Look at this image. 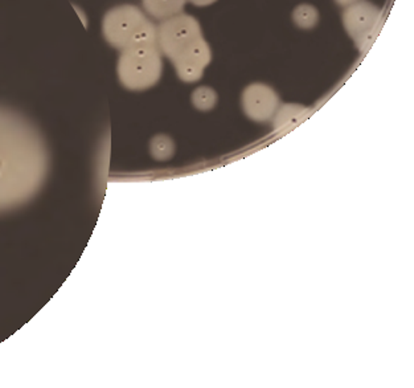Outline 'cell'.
Listing matches in <instances>:
<instances>
[{"instance_id": "8fae6325", "label": "cell", "mask_w": 414, "mask_h": 388, "mask_svg": "<svg viewBox=\"0 0 414 388\" xmlns=\"http://www.w3.org/2000/svg\"><path fill=\"white\" fill-rule=\"evenodd\" d=\"M192 104L197 110L207 111L218 104V93L209 87H199L192 93Z\"/></svg>"}, {"instance_id": "7a4b0ae2", "label": "cell", "mask_w": 414, "mask_h": 388, "mask_svg": "<svg viewBox=\"0 0 414 388\" xmlns=\"http://www.w3.org/2000/svg\"><path fill=\"white\" fill-rule=\"evenodd\" d=\"M201 36V27L194 16L177 13L159 24L158 47L162 54L170 60H174L189 44Z\"/></svg>"}, {"instance_id": "5bb4252c", "label": "cell", "mask_w": 414, "mask_h": 388, "mask_svg": "<svg viewBox=\"0 0 414 388\" xmlns=\"http://www.w3.org/2000/svg\"><path fill=\"white\" fill-rule=\"evenodd\" d=\"M187 1H191L192 4H195L197 7H207V6L216 3L218 0H187Z\"/></svg>"}, {"instance_id": "3957f363", "label": "cell", "mask_w": 414, "mask_h": 388, "mask_svg": "<svg viewBox=\"0 0 414 388\" xmlns=\"http://www.w3.org/2000/svg\"><path fill=\"white\" fill-rule=\"evenodd\" d=\"M146 20V15L138 7L123 4L110 10L105 15L102 32L111 47L122 51L129 47L132 36Z\"/></svg>"}, {"instance_id": "52a82bcc", "label": "cell", "mask_w": 414, "mask_h": 388, "mask_svg": "<svg viewBox=\"0 0 414 388\" xmlns=\"http://www.w3.org/2000/svg\"><path fill=\"white\" fill-rule=\"evenodd\" d=\"M310 114V109L296 104L280 105L272 117V126L275 133H286L294 129Z\"/></svg>"}, {"instance_id": "4fadbf2b", "label": "cell", "mask_w": 414, "mask_h": 388, "mask_svg": "<svg viewBox=\"0 0 414 388\" xmlns=\"http://www.w3.org/2000/svg\"><path fill=\"white\" fill-rule=\"evenodd\" d=\"M382 22L380 20L377 24H375L372 28H370L368 31L361 33V35L358 36L356 39H353L355 43H356L358 49H359L361 54H365V52L370 49V47H371L373 42L376 40V37H377V35H379V31L382 30Z\"/></svg>"}, {"instance_id": "277c9868", "label": "cell", "mask_w": 414, "mask_h": 388, "mask_svg": "<svg viewBox=\"0 0 414 388\" xmlns=\"http://www.w3.org/2000/svg\"><path fill=\"white\" fill-rule=\"evenodd\" d=\"M212 60V52L206 39L201 36L189 44L186 49L177 54L174 60L177 77L184 83H196Z\"/></svg>"}, {"instance_id": "5b68a950", "label": "cell", "mask_w": 414, "mask_h": 388, "mask_svg": "<svg viewBox=\"0 0 414 388\" xmlns=\"http://www.w3.org/2000/svg\"><path fill=\"white\" fill-rule=\"evenodd\" d=\"M241 104L244 113L251 121L266 122L274 117L280 108V97L272 87L257 83L245 87Z\"/></svg>"}, {"instance_id": "8992f818", "label": "cell", "mask_w": 414, "mask_h": 388, "mask_svg": "<svg viewBox=\"0 0 414 388\" xmlns=\"http://www.w3.org/2000/svg\"><path fill=\"white\" fill-rule=\"evenodd\" d=\"M382 20V11L379 7L367 0H358L346 7L343 12L344 28L352 39L368 31L375 24Z\"/></svg>"}, {"instance_id": "6da1fadb", "label": "cell", "mask_w": 414, "mask_h": 388, "mask_svg": "<svg viewBox=\"0 0 414 388\" xmlns=\"http://www.w3.org/2000/svg\"><path fill=\"white\" fill-rule=\"evenodd\" d=\"M120 84L130 90L153 87L162 77L163 61L158 44L130 45L122 49L118 60Z\"/></svg>"}, {"instance_id": "9a60e30c", "label": "cell", "mask_w": 414, "mask_h": 388, "mask_svg": "<svg viewBox=\"0 0 414 388\" xmlns=\"http://www.w3.org/2000/svg\"><path fill=\"white\" fill-rule=\"evenodd\" d=\"M358 0H335V3L339 4V6H341V7H349L351 4H353V3H356Z\"/></svg>"}, {"instance_id": "9c48e42d", "label": "cell", "mask_w": 414, "mask_h": 388, "mask_svg": "<svg viewBox=\"0 0 414 388\" xmlns=\"http://www.w3.org/2000/svg\"><path fill=\"white\" fill-rule=\"evenodd\" d=\"M293 20L302 30H313L319 22V12L311 4H301L293 11Z\"/></svg>"}, {"instance_id": "30bf717a", "label": "cell", "mask_w": 414, "mask_h": 388, "mask_svg": "<svg viewBox=\"0 0 414 388\" xmlns=\"http://www.w3.org/2000/svg\"><path fill=\"white\" fill-rule=\"evenodd\" d=\"M150 151L156 161H167L174 155V140L164 134L155 135L150 143Z\"/></svg>"}, {"instance_id": "ba28073f", "label": "cell", "mask_w": 414, "mask_h": 388, "mask_svg": "<svg viewBox=\"0 0 414 388\" xmlns=\"http://www.w3.org/2000/svg\"><path fill=\"white\" fill-rule=\"evenodd\" d=\"M143 7L153 19L165 20L182 13L187 0H142Z\"/></svg>"}, {"instance_id": "2e32d148", "label": "cell", "mask_w": 414, "mask_h": 388, "mask_svg": "<svg viewBox=\"0 0 414 388\" xmlns=\"http://www.w3.org/2000/svg\"><path fill=\"white\" fill-rule=\"evenodd\" d=\"M75 8H76L77 13H78V15H80V18H81V19H82V23H84V25H85V27H87V19H85V15H84V13H82V12H81V10H80V8H77V7H75Z\"/></svg>"}, {"instance_id": "7c38bea8", "label": "cell", "mask_w": 414, "mask_h": 388, "mask_svg": "<svg viewBox=\"0 0 414 388\" xmlns=\"http://www.w3.org/2000/svg\"><path fill=\"white\" fill-rule=\"evenodd\" d=\"M143 44H158V27L149 19L143 23L138 31L132 36L130 45H143Z\"/></svg>"}]
</instances>
